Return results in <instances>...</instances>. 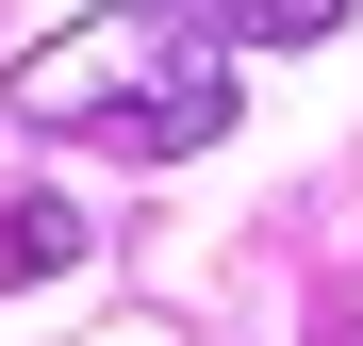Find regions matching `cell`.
Instances as JSON below:
<instances>
[{"instance_id": "1", "label": "cell", "mask_w": 363, "mask_h": 346, "mask_svg": "<svg viewBox=\"0 0 363 346\" xmlns=\"http://www.w3.org/2000/svg\"><path fill=\"white\" fill-rule=\"evenodd\" d=\"M17 115H33V132H83V149L182 165V149L231 132V50L182 17V0H99V17H67L17 67Z\"/></svg>"}, {"instance_id": "2", "label": "cell", "mask_w": 363, "mask_h": 346, "mask_svg": "<svg viewBox=\"0 0 363 346\" xmlns=\"http://www.w3.org/2000/svg\"><path fill=\"white\" fill-rule=\"evenodd\" d=\"M83 264V214L67 198H0V297H33V280Z\"/></svg>"}, {"instance_id": "3", "label": "cell", "mask_w": 363, "mask_h": 346, "mask_svg": "<svg viewBox=\"0 0 363 346\" xmlns=\"http://www.w3.org/2000/svg\"><path fill=\"white\" fill-rule=\"evenodd\" d=\"M215 50H314V33H347V0H182Z\"/></svg>"}]
</instances>
